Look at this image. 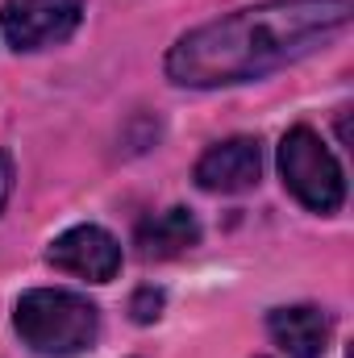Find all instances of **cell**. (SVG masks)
Returning <instances> with one entry per match:
<instances>
[{"label":"cell","mask_w":354,"mask_h":358,"mask_svg":"<svg viewBox=\"0 0 354 358\" xmlns=\"http://www.w3.org/2000/svg\"><path fill=\"white\" fill-rule=\"evenodd\" d=\"M354 17V0H271L187 29L167 50V76L183 88H229L300 63Z\"/></svg>","instance_id":"obj_1"},{"label":"cell","mask_w":354,"mask_h":358,"mask_svg":"<svg viewBox=\"0 0 354 358\" xmlns=\"http://www.w3.org/2000/svg\"><path fill=\"white\" fill-rule=\"evenodd\" d=\"M13 325L21 342L42 358H76L92 350L100 334V313L88 296L67 287H34L17 300Z\"/></svg>","instance_id":"obj_2"},{"label":"cell","mask_w":354,"mask_h":358,"mask_svg":"<svg viewBox=\"0 0 354 358\" xmlns=\"http://www.w3.org/2000/svg\"><path fill=\"white\" fill-rule=\"evenodd\" d=\"M279 176L283 187L313 213H338L346 200V176L334 150L321 142L317 129L296 125L279 142Z\"/></svg>","instance_id":"obj_3"},{"label":"cell","mask_w":354,"mask_h":358,"mask_svg":"<svg viewBox=\"0 0 354 358\" xmlns=\"http://www.w3.org/2000/svg\"><path fill=\"white\" fill-rule=\"evenodd\" d=\"M84 0H4L0 29L13 50H42L67 42L80 29Z\"/></svg>","instance_id":"obj_4"},{"label":"cell","mask_w":354,"mask_h":358,"mask_svg":"<svg viewBox=\"0 0 354 358\" xmlns=\"http://www.w3.org/2000/svg\"><path fill=\"white\" fill-rule=\"evenodd\" d=\"M50 267L80 275L88 283H108L121 271V242L100 229V225H71L67 234H59L46 250Z\"/></svg>","instance_id":"obj_5"},{"label":"cell","mask_w":354,"mask_h":358,"mask_svg":"<svg viewBox=\"0 0 354 358\" xmlns=\"http://www.w3.org/2000/svg\"><path fill=\"white\" fill-rule=\"evenodd\" d=\"M259 176H263V150L255 138H225V142L208 146L196 163V183L217 196L250 192Z\"/></svg>","instance_id":"obj_6"},{"label":"cell","mask_w":354,"mask_h":358,"mask_svg":"<svg viewBox=\"0 0 354 358\" xmlns=\"http://www.w3.org/2000/svg\"><path fill=\"white\" fill-rule=\"evenodd\" d=\"M267 329L288 358H321L330 350V338H334V321L313 304L275 308L267 317Z\"/></svg>","instance_id":"obj_7"},{"label":"cell","mask_w":354,"mask_h":358,"mask_svg":"<svg viewBox=\"0 0 354 358\" xmlns=\"http://www.w3.org/2000/svg\"><path fill=\"white\" fill-rule=\"evenodd\" d=\"M138 255L142 259H176L183 250H192L200 242V225L187 208H167V213H155L138 225Z\"/></svg>","instance_id":"obj_8"},{"label":"cell","mask_w":354,"mask_h":358,"mask_svg":"<svg viewBox=\"0 0 354 358\" xmlns=\"http://www.w3.org/2000/svg\"><path fill=\"white\" fill-rule=\"evenodd\" d=\"M159 308H163V292L159 287H142L138 296H134V304H129V313H134V321H155L159 317Z\"/></svg>","instance_id":"obj_9"},{"label":"cell","mask_w":354,"mask_h":358,"mask_svg":"<svg viewBox=\"0 0 354 358\" xmlns=\"http://www.w3.org/2000/svg\"><path fill=\"white\" fill-rule=\"evenodd\" d=\"M8 192H13V159L0 150V208H4V200H8Z\"/></svg>","instance_id":"obj_10"}]
</instances>
